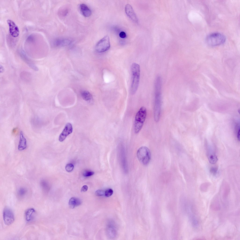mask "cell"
<instances>
[{"instance_id": "21", "label": "cell", "mask_w": 240, "mask_h": 240, "mask_svg": "<svg viewBox=\"0 0 240 240\" xmlns=\"http://www.w3.org/2000/svg\"><path fill=\"white\" fill-rule=\"evenodd\" d=\"M74 168V165L72 164L69 163L67 164L65 166L66 171L68 172H71Z\"/></svg>"}, {"instance_id": "4", "label": "cell", "mask_w": 240, "mask_h": 240, "mask_svg": "<svg viewBox=\"0 0 240 240\" xmlns=\"http://www.w3.org/2000/svg\"><path fill=\"white\" fill-rule=\"evenodd\" d=\"M226 38L223 34L219 33H214L207 36L206 41L209 45L212 46L221 45L225 41Z\"/></svg>"}, {"instance_id": "10", "label": "cell", "mask_w": 240, "mask_h": 240, "mask_svg": "<svg viewBox=\"0 0 240 240\" xmlns=\"http://www.w3.org/2000/svg\"><path fill=\"white\" fill-rule=\"evenodd\" d=\"M125 11L127 15L132 21L135 22H138V19L131 5L129 4L126 5Z\"/></svg>"}, {"instance_id": "27", "label": "cell", "mask_w": 240, "mask_h": 240, "mask_svg": "<svg viewBox=\"0 0 240 240\" xmlns=\"http://www.w3.org/2000/svg\"><path fill=\"white\" fill-rule=\"evenodd\" d=\"M119 36L121 38H124L126 37V34L124 32L122 31L120 33Z\"/></svg>"}, {"instance_id": "24", "label": "cell", "mask_w": 240, "mask_h": 240, "mask_svg": "<svg viewBox=\"0 0 240 240\" xmlns=\"http://www.w3.org/2000/svg\"><path fill=\"white\" fill-rule=\"evenodd\" d=\"M94 172L93 171H86L83 172V176H88L93 175Z\"/></svg>"}, {"instance_id": "9", "label": "cell", "mask_w": 240, "mask_h": 240, "mask_svg": "<svg viewBox=\"0 0 240 240\" xmlns=\"http://www.w3.org/2000/svg\"><path fill=\"white\" fill-rule=\"evenodd\" d=\"M72 127L70 123L67 124L63 131L59 135V139L60 141L62 142L66 138L67 136L72 132Z\"/></svg>"}, {"instance_id": "20", "label": "cell", "mask_w": 240, "mask_h": 240, "mask_svg": "<svg viewBox=\"0 0 240 240\" xmlns=\"http://www.w3.org/2000/svg\"><path fill=\"white\" fill-rule=\"evenodd\" d=\"M26 190L25 188H22L19 189L18 193V195L19 196L22 197L26 194Z\"/></svg>"}, {"instance_id": "5", "label": "cell", "mask_w": 240, "mask_h": 240, "mask_svg": "<svg viewBox=\"0 0 240 240\" xmlns=\"http://www.w3.org/2000/svg\"><path fill=\"white\" fill-rule=\"evenodd\" d=\"M137 156L140 162L142 164L146 165L149 163L151 157L149 149L146 146H142L138 150Z\"/></svg>"}, {"instance_id": "13", "label": "cell", "mask_w": 240, "mask_h": 240, "mask_svg": "<svg viewBox=\"0 0 240 240\" xmlns=\"http://www.w3.org/2000/svg\"><path fill=\"white\" fill-rule=\"evenodd\" d=\"M26 140L24 137L23 132L21 131L20 135V140L18 148L19 150H22L25 149L27 147Z\"/></svg>"}, {"instance_id": "7", "label": "cell", "mask_w": 240, "mask_h": 240, "mask_svg": "<svg viewBox=\"0 0 240 240\" xmlns=\"http://www.w3.org/2000/svg\"><path fill=\"white\" fill-rule=\"evenodd\" d=\"M3 217L4 223L7 225H9L12 224L15 219L12 211L10 208L8 207H5L4 209Z\"/></svg>"}, {"instance_id": "16", "label": "cell", "mask_w": 240, "mask_h": 240, "mask_svg": "<svg viewBox=\"0 0 240 240\" xmlns=\"http://www.w3.org/2000/svg\"><path fill=\"white\" fill-rule=\"evenodd\" d=\"M35 210L33 208H30L27 210L25 212V216L26 220L29 221L32 218L33 214L35 213Z\"/></svg>"}, {"instance_id": "12", "label": "cell", "mask_w": 240, "mask_h": 240, "mask_svg": "<svg viewBox=\"0 0 240 240\" xmlns=\"http://www.w3.org/2000/svg\"><path fill=\"white\" fill-rule=\"evenodd\" d=\"M72 42V41L69 39L60 38L55 40L53 42V44L56 46H64L70 45Z\"/></svg>"}, {"instance_id": "15", "label": "cell", "mask_w": 240, "mask_h": 240, "mask_svg": "<svg viewBox=\"0 0 240 240\" xmlns=\"http://www.w3.org/2000/svg\"><path fill=\"white\" fill-rule=\"evenodd\" d=\"M81 203V201L79 199L72 197L70 199L68 204L69 207L73 209L75 207L80 205Z\"/></svg>"}, {"instance_id": "1", "label": "cell", "mask_w": 240, "mask_h": 240, "mask_svg": "<svg viewBox=\"0 0 240 240\" xmlns=\"http://www.w3.org/2000/svg\"><path fill=\"white\" fill-rule=\"evenodd\" d=\"M131 69L132 80L131 92V94H133L136 92L139 84L140 74L139 66L136 63H133L131 66Z\"/></svg>"}, {"instance_id": "11", "label": "cell", "mask_w": 240, "mask_h": 240, "mask_svg": "<svg viewBox=\"0 0 240 240\" xmlns=\"http://www.w3.org/2000/svg\"><path fill=\"white\" fill-rule=\"evenodd\" d=\"M20 56L22 60L31 68L35 71L38 70V68L31 60L27 56L23 51H21L20 53Z\"/></svg>"}, {"instance_id": "6", "label": "cell", "mask_w": 240, "mask_h": 240, "mask_svg": "<svg viewBox=\"0 0 240 240\" xmlns=\"http://www.w3.org/2000/svg\"><path fill=\"white\" fill-rule=\"evenodd\" d=\"M110 47L109 38L108 35H107L98 41L96 45L95 49L97 52L101 53L108 50Z\"/></svg>"}, {"instance_id": "26", "label": "cell", "mask_w": 240, "mask_h": 240, "mask_svg": "<svg viewBox=\"0 0 240 240\" xmlns=\"http://www.w3.org/2000/svg\"><path fill=\"white\" fill-rule=\"evenodd\" d=\"M88 189V186L86 185H85L82 188L81 191L82 192H85L87 191Z\"/></svg>"}, {"instance_id": "22", "label": "cell", "mask_w": 240, "mask_h": 240, "mask_svg": "<svg viewBox=\"0 0 240 240\" xmlns=\"http://www.w3.org/2000/svg\"><path fill=\"white\" fill-rule=\"evenodd\" d=\"M113 193V190L109 188L107 189L105 191V195L107 197H109L111 196Z\"/></svg>"}, {"instance_id": "23", "label": "cell", "mask_w": 240, "mask_h": 240, "mask_svg": "<svg viewBox=\"0 0 240 240\" xmlns=\"http://www.w3.org/2000/svg\"><path fill=\"white\" fill-rule=\"evenodd\" d=\"M95 195L97 196H102L105 195V191L102 190H98L95 192Z\"/></svg>"}, {"instance_id": "14", "label": "cell", "mask_w": 240, "mask_h": 240, "mask_svg": "<svg viewBox=\"0 0 240 240\" xmlns=\"http://www.w3.org/2000/svg\"><path fill=\"white\" fill-rule=\"evenodd\" d=\"M80 10L85 17H87L91 15V11L90 9L85 4H81L79 6Z\"/></svg>"}, {"instance_id": "2", "label": "cell", "mask_w": 240, "mask_h": 240, "mask_svg": "<svg viewBox=\"0 0 240 240\" xmlns=\"http://www.w3.org/2000/svg\"><path fill=\"white\" fill-rule=\"evenodd\" d=\"M161 85L159 83L155 84V103L154 106V119L157 122L159 120L160 113L161 100Z\"/></svg>"}, {"instance_id": "19", "label": "cell", "mask_w": 240, "mask_h": 240, "mask_svg": "<svg viewBox=\"0 0 240 240\" xmlns=\"http://www.w3.org/2000/svg\"><path fill=\"white\" fill-rule=\"evenodd\" d=\"M107 233L109 236L112 238L114 237L116 235V232L112 227H109L107 230Z\"/></svg>"}, {"instance_id": "18", "label": "cell", "mask_w": 240, "mask_h": 240, "mask_svg": "<svg viewBox=\"0 0 240 240\" xmlns=\"http://www.w3.org/2000/svg\"><path fill=\"white\" fill-rule=\"evenodd\" d=\"M208 159L209 162L212 164H215L218 161V158L214 154L210 153L208 155Z\"/></svg>"}, {"instance_id": "8", "label": "cell", "mask_w": 240, "mask_h": 240, "mask_svg": "<svg viewBox=\"0 0 240 240\" xmlns=\"http://www.w3.org/2000/svg\"><path fill=\"white\" fill-rule=\"evenodd\" d=\"M7 22L9 27V30L11 35L14 37H18L19 34V31L17 26L12 20L8 19Z\"/></svg>"}, {"instance_id": "28", "label": "cell", "mask_w": 240, "mask_h": 240, "mask_svg": "<svg viewBox=\"0 0 240 240\" xmlns=\"http://www.w3.org/2000/svg\"><path fill=\"white\" fill-rule=\"evenodd\" d=\"M4 70V67L0 65V72L2 73L3 72Z\"/></svg>"}, {"instance_id": "25", "label": "cell", "mask_w": 240, "mask_h": 240, "mask_svg": "<svg viewBox=\"0 0 240 240\" xmlns=\"http://www.w3.org/2000/svg\"><path fill=\"white\" fill-rule=\"evenodd\" d=\"M217 171V169L216 168L212 167L210 170V172L214 174H215Z\"/></svg>"}, {"instance_id": "3", "label": "cell", "mask_w": 240, "mask_h": 240, "mask_svg": "<svg viewBox=\"0 0 240 240\" xmlns=\"http://www.w3.org/2000/svg\"><path fill=\"white\" fill-rule=\"evenodd\" d=\"M146 110L144 107H141L135 115L134 124L135 133H138L143 125L146 117Z\"/></svg>"}, {"instance_id": "17", "label": "cell", "mask_w": 240, "mask_h": 240, "mask_svg": "<svg viewBox=\"0 0 240 240\" xmlns=\"http://www.w3.org/2000/svg\"><path fill=\"white\" fill-rule=\"evenodd\" d=\"M81 97L83 99L86 101H88L92 98V96L90 93L87 91L84 90L81 93Z\"/></svg>"}]
</instances>
